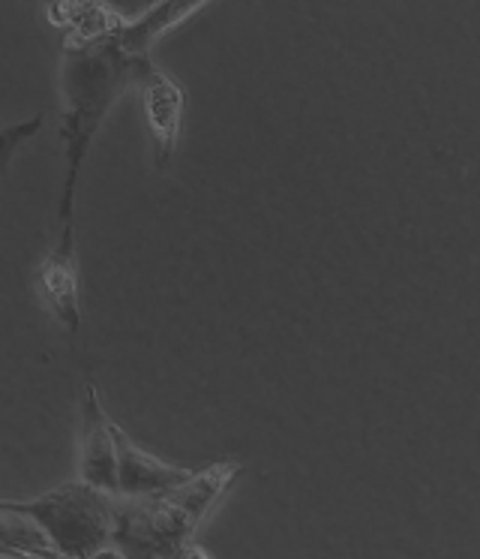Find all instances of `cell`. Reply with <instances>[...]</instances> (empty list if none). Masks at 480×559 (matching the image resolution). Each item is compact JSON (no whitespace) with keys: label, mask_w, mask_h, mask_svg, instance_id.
Here are the masks:
<instances>
[{"label":"cell","mask_w":480,"mask_h":559,"mask_svg":"<svg viewBox=\"0 0 480 559\" xmlns=\"http://www.w3.org/2000/svg\"><path fill=\"white\" fill-rule=\"evenodd\" d=\"M151 58H135L115 34L96 39H67L60 58V139H63V181H60L55 241L48 253L75 259V193L84 159L108 111L130 87L139 85Z\"/></svg>","instance_id":"6da1fadb"},{"label":"cell","mask_w":480,"mask_h":559,"mask_svg":"<svg viewBox=\"0 0 480 559\" xmlns=\"http://www.w3.org/2000/svg\"><path fill=\"white\" fill-rule=\"evenodd\" d=\"M240 466L211 463L183 485L156 497H115V547L127 559H175L190 545L216 499L235 485Z\"/></svg>","instance_id":"7a4b0ae2"},{"label":"cell","mask_w":480,"mask_h":559,"mask_svg":"<svg viewBox=\"0 0 480 559\" xmlns=\"http://www.w3.org/2000/svg\"><path fill=\"white\" fill-rule=\"evenodd\" d=\"M0 506L36 523L60 557L94 559L115 545V497L84 481H70L22 502L0 499Z\"/></svg>","instance_id":"3957f363"},{"label":"cell","mask_w":480,"mask_h":559,"mask_svg":"<svg viewBox=\"0 0 480 559\" xmlns=\"http://www.w3.org/2000/svg\"><path fill=\"white\" fill-rule=\"evenodd\" d=\"M79 481L118 497V445L115 421L108 418L94 379H84L82 391V449H79Z\"/></svg>","instance_id":"277c9868"},{"label":"cell","mask_w":480,"mask_h":559,"mask_svg":"<svg viewBox=\"0 0 480 559\" xmlns=\"http://www.w3.org/2000/svg\"><path fill=\"white\" fill-rule=\"evenodd\" d=\"M144 97V118H147V130L154 139L156 166L166 169L175 159V151L180 145V133H183V87L163 73L156 63H151L144 75L139 79Z\"/></svg>","instance_id":"5b68a950"},{"label":"cell","mask_w":480,"mask_h":559,"mask_svg":"<svg viewBox=\"0 0 480 559\" xmlns=\"http://www.w3.org/2000/svg\"><path fill=\"white\" fill-rule=\"evenodd\" d=\"M115 445H118V497H156L183 485L192 475V469L159 461L151 451L135 445L118 425H115Z\"/></svg>","instance_id":"8992f818"},{"label":"cell","mask_w":480,"mask_h":559,"mask_svg":"<svg viewBox=\"0 0 480 559\" xmlns=\"http://www.w3.org/2000/svg\"><path fill=\"white\" fill-rule=\"evenodd\" d=\"M36 293L51 317L70 334L82 331V286H79V259H58L46 253L36 267Z\"/></svg>","instance_id":"52a82bcc"},{"label":"cell","mask_w":480,"mask_h":559,"mask_svg":"<svg viewBox=\"0 0 480 559\" xmlns=\"http://www.w3.org/2000/svg\"><path fill=\"white\" fill-rule=\"evenodd\" d=\"M204 3L207 0H159L154 10L142 15L139 22L115 31V39L135 58H151V49H154L156 43L166 37L168 31L183 25L195 10H202Z\"/></svg>","instance_id":"ba28073f"},{"label":"cell","mask_w":480,"mask_h":559,"mask_svg":"<svg viewBox=\"0 0 480 559\" xmlns=\"http://www.w3.org/2000/svg\"><path fill=\"white\" fill-rule=\"evenodd\" d=\"M39 130H43V115H31V118L15 121L0 130V178L10 171L12 159L22 151V145H27Z\"/></svg>","instance_id":"9c48e42d"},{"label":"cell","mask_w":480,"mask_h":559,"mask_svg":"<svg viewBox=\"0 0 480 559\" xmlns=\"http://www.w3.org/2000/svg\"><path fill=\"white\" fill-rule=\"evenodd\" d=\"M87 7H94L96 13H103L106 19H111L115 25H132L139 22L142 15H147L154 10L159 0H82Z\"/></svg>","instance_id":"30bf717a"},{"label":"cell","mask_w":480,"mask_h":559,"mask_svg":"<svg viewBox=\"0 0 480 559\" xmlns=\"http://www.w3.org/2000/svg\"><path fill=\"white\" fill-rule=\"evenodd\" d=\"M0 557L3 559H67L60 554H27V550H10V547H0Z\"/></svg>","instance_id":"8fae6325"},{"label":"cell","mask_w":480,"mask_h":559,"mask_svg":"<svg viewBox=\"0 0 480 559\" xmlns=\"http://www.w3.org/2000/svg\"><path fill=\"white\" fill-rule=\"evenodd\" d=\"M175 559H211V557L204 554L202 547H195V545H192V542H190V545L183 547V550H180V554H178V557H175Z\"/></svg>","instance_id":"7c38bea8"}]
</instances>
